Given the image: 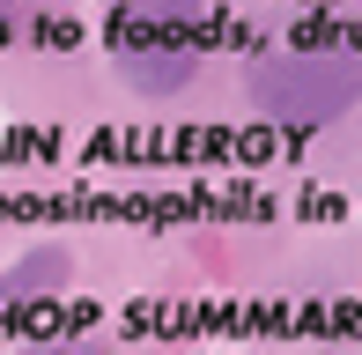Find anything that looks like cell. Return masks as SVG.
Returning a JSON list of instances; mask_svg holds the SVG:
<instances>
[{"label":"cell","mask_w":362,"mask_h":355,"mask_svg":"<svg viewBox=\"0 0 362 355\" xmlns=\"http://www.w3.org/2000/svg\"><path fill=\"white\" fill-rule=\"evenodd\" d=\"M59 281H67V252H45V260L30 252L23 267L0 274V296H30V289H59Z\"/></svg>","instance_id":"obj_3"},{"label":"cell","mask_w":362,"mask_h":355,"mask_svg":"<svg viewBox=\"0 0 362 355\" xmlns=\"http://www.w3.org/2000/svg\"><path fill=\"white\" fill-rule=\"evenodd\" d=\"M252 104L281 126H333L362 104V59L348 52H267L252 67Z\"/></svg>","instance_id":"obj_2"},{"label":"cell","mask_w":362,"mask_h":355,"mask_svg":"<svg viewBox=\"0 0 362 355\" xmlns=\"http://www.w3.org/2000/svg\"><path fill=\"white\" fill-rule=\"evenodd\" d=\"M215 37H222V23H207L200 0H126L111 15V45H119L126 74L141 89H177Z\"/></svg>","instance_id":"obj_1"}]
</instances>
